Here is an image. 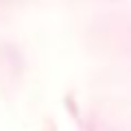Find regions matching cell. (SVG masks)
Instances as JSON below:
<instances>
[]
</instances>
